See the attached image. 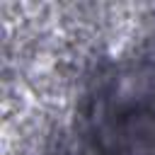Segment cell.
I'll use <instances>...</instances> for the list:
<instances>
[{
  "label": "cell",
  "instance_id": "1",
  "mask_svg": "<svg viewBox=\"0 0 155 155\" xmlns=\"http://www.w3.org/2000/svg\"><path fill=\"white\" fill-rule=\"evenodd\" d=\"M90 124L104 155H155V70L109 75L92 97Z\"/></svg>",
  "mask_w": 155,
  "mask_h": 155
}]
</instances>
